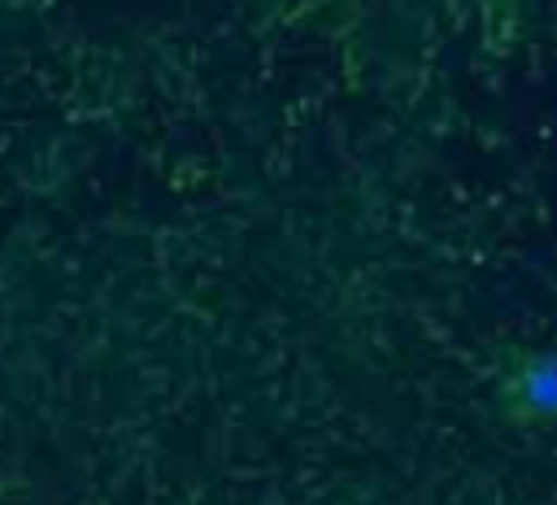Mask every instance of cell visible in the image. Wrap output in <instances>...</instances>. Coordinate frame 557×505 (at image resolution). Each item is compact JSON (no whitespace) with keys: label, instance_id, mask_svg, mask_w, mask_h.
<instances>
[{"label":"cell","instance_id":"cell-1","mask_svg":"<svg viewBox=\"0 0 557 505\" xmlns=\"http://www.w3.org/2000/svg\"><path fill=\"white\" fill-rule=\"evenodd\" d=\"M518 396L531 414H557V353H544L522 366Z\"/></svg>","mask_w":557,"mask_h":505}]
</instances>
